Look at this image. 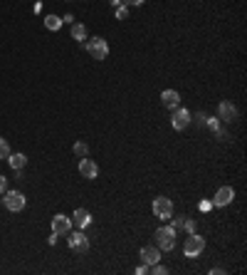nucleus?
<instances>
[{
  "mask_svg": "<svg viewBox=\"0 0 247 275\" xmlns=\"http://www.w3.org/2000/svg\"><path fill=\"white\" fill-rule=\"evenodd\" d=\"M153 238H156V246L161 251H173L176 248V230L171 226H161L156 233H153Z\"/></svg>",
  "mask_w": 247,
  "mask_h": 275,
  "instance_id": "obj_1",
  "label": "nucleus"
},
{
  "mask_svg": "<svg viewBox=\"0 0 247 275\" xmlns=\"http://www.w3.org/2000/svg\"><path fill=\"white\" fill-rule=\"evenodd\" d=\"M84 47H87V52H89L94 60H106V55H109V45H106L104 37H87V40H84Z\"/></svg>",
  "mask_w": 247,
  "mask_h": 275,
  "instance_id": "obj_2",
  "label": "nucleus"
},
{
  "mask_svg": "<svg viewBox=\"0 0 247 275\" xmlns=\"http://www.w3.org/2000/svg\"><path fill=\"white\" fill-rule=\"evenodd\" d=\"M203 251H205V238H200L198 233H190L185 238V246H183V255L185 258H198Z\"/></svg>",
  "mask_w": 247,
  "mask_h": 275,
  "instance_id": "obj_3",
  "label": "nucleus"
},
{
  "mask_svg": "<svg viewBox=\"0 0 247 275\" xmlns=\"http://www.w3.org/2000/svg\"><path fill=\"white\" fill-rule=\"evenodd\" d=\"M153 216L161 221H168L173 216V201L166 199V196H156L153 199Z\"/></svg>",
  "mask_w": 247,
  "mask_h": 275,
  "instance_id": "obj_4",
  "label": "nucleus"
},
{
  "mask_svg": "<svg viewBox=\"0 0 247 275\" xmlns=\"http://www.w3.org/2000/svg\"><path fill=\"white\" fill-rule=\"evenodd\" d=\"M3 206L13 213L22 211L25 208V193L22 191H5V199H3Z\"/></svg>",
  "mask_w": 247,
  "mask_h": 275,
  "instance_id": "obj_5",
  "label": "nucleus"
},
{
  "mask_svg": "<svg viewBox=\"0 0 247 275\" xmlns=\"http://www.w3.org/2000/svg\"><path fill=\"white\" fill-rule=\"evenodd\" d=\"M218 119L225 122V124H232V122L237 119V107H235L230 99H223V102L218 104Z\"/></svg>",
  "mask_w": 247,
  "mask_h": 275,
  "instance_id": "obj_6",
  "label": "nucleus"
},
{
  "mask_svg": "<svg viewBox=\"0 0 247 275\" xmlns=\"http://www.w3.org/2000/svg\"><path fill=\"white\" fill-rule=\"evenodd\" d=\"M190 112L188 109H183V107H178V109H173V116H171V127L176 129V132H183V129H188L190 127Z\"/></svg>",
  "mask_w": 247,
  "mask_h": 275,
  "instance_id": "obj_7",
  "label": "nucleus"
},
{
  "mask_svg": "<svg viewBox=\"0 0 247 275\" xmlns=\"http://www.w3.org/2000/svg\"><path fill=\"white\" fill-rule=\"evenodd\" d=\"M67 243H69V248L72 251H77V253H87L89 251V238L84 233H79V230H69V238H67Z\"/></svg>",
  "mask_w": 247,
  "mask_h": 275,
  "instance_id": "obj_8",
  "label": "nucleus"
},
{
  "mask_svg": "<svg viewBox=\"0 0 247 275\" xmlns=\"http://www.w3.org/2000/svg\"><path fill=\"white\" fill-rule=\"evenodd\" d=\"M232 199H235V188H232V186H220L218 193H215V199H213V206L225 208V206L232 204Z\"/></svg>",
  "mask_w": 247,
  "mask_h": 275,
  "instance_id": "obj_9",
  "label": "nucleus"
},
{
  "mask_svg": "<svg viewBox=\"0 0 247 275\" xmlns=\"http://www.w3.org/2000/svg\"><path fill=\"white\" fill-rule=\"evenodd\" d=\"M72 230V221H69V216H64V213H57L55 218H52V233H57V235H64V233H69Z\"/></svg>",
  "mask_w": 247,
  "mask_h": 275,
  "instance_id": "obj_10",
  "label": "nucleus"
},
{
  "mask_svg": "<svg viewBox=\"0 0 247 275\" xmlns=\"http://www.w3.org/2000/svg\"><path fill=\"white\" fill-rule=\"evenodd\" d=\"M79 174L84 176V179H97V176H99V166L94 164V159L84 156V159L79 161Z\"/></svg>",
  "mask_w": 247,
  "mask_h": 275,
  "instance_id": "obj_11",
  "label": "nucleus"
},
{
  "mask_svg": "<svg viewBox=\"0 0 247 275\" xmlns=\"http://www.w3.org/2000/svg\"><path fill=\"white\" fill-rule=\"evenodd\" d=\"M139 258L146 263V265H153V263H161V248L156 246H144L141 248V253H139Z\"/></svg>",
  "mask_w": 247,
  "mask_h": 275,
  "instance_id": "obj_12",
  "label": "nucleus"
},
{
  "mask_svg": "<svg viewBox=\"0 0 247 275\" xmlns=\"http://www.w3.org/2000/svg\"><path fill=\"white\" fill-rule=\"evenodd\" d=\"M161 104L166 107V109H171V112H173V109H178V107H181V94H178L176 90H166V92L161 94Z\"/></svg>",
  "mask_w": 247,
  "mask_h": 275,
  "instance_id": "obj_13",
  "label": "nucleus"
},
{
  "mask_svg": "<svg viewBox=\"0 0 247 275\" xmlns=\"http://www.w3.org/2000/svg\"><path fill=\"white\" fill-rule=\"evenodd\" d=\"M69 221L74 223V228H87V226H92V213L87 208H77Z\"/></svg>",
  "mask_w": 247,
  "mask_h": 275,
  "instance_id": "obj_14",
  "label": "nucleus"
},
{
  "mask_svg": "<svg viewBox=\"0 0 247 275\" xmlns=\"http://www.w3.org/2000/svg\"><path fill=\"white\" fill-rule=\"evenodd\" d=\"M8 164H10V169H13V171H22V169H25V164H27V156H25V154H20V151H18V154H13V151H10Z\"/></svg>",
  "mask_w": 247,
  "mask_h": 275,
  "instance_id": "obj_15",
  "label": "nucleus"
},
{
  "mask_svg": "<svg viewBox=\"0 0 247 275\" xmlns=\"http://www.w3.org/2000/svg\"><path fill=\"white\" fill-rule=\"evenodd\" d=\"M87 27L82 25V23H72V40H77V43H84L87 40Z\"/></svg>",
  "mask_w": 247,
  "mask_h": 275,
  "instance_id": "obj_16",
  "label": "nucleus"
},
{
  "mask_svg": "<svg viewBox=\"0 0 247 275\" xmlns=\"http://www.w3.org/2000/svg\"><path fill=\"white\" fill-rule=\"evenodd\" d=\"M62 25H64V23H62V18H57V15H47V18H45V27H47V30H60Z\"/></svg>",
  "mask_w": 247,
  "mask_h": 275,
  "instance_id": "obj_17",
  "label": "nucleus"
},
{
  "mask_svg": "<svg viewBox=\"0 0 247 275\" xmlns=\"http://www.w3.org/2000/svg\"><path fill=\"white\" fill-rule=\"evenodd\" d=\"M74 154L82 156V159H84V156H89V144H87V141H74Z\"/></svg>",
  "mask_w": 247,
  "mask_h": 275,
  "instance_id": "obj_18",
  "label": "nucleus"
},
{
  "mask_svg": "<svg viewBox=\"0 0 247 275\" xmlns=\"http://www.w3.org/2000/svg\"><path fill=\"white\" fill-rule=\"evenodd\" d=\"M8 156H10V144L0 137V161H8Z\"/></svg>",
  "mask_w": 247,
  "mask_h": 275,
  "instance_id": "obj_19",
  "label": "nucleus"
},
{
  "mask_svg": "<svg viewBox=\"0 0 247 275\" xmlns=\"http://www.w3.org/2000/svg\"><path fill=\"white\" fill-rule=\"evenodd\" d=\"M148 273H153V275H166L168 268H163L161 263H153V265H148Z\"/></svg>",
  "mask_w": 247,
  "mask_h": 275,
  "instance_id": "obj_20",
  "label": "nucleus"
},
{
  "mask_svg": "<svg viewBox=\"0 0 247 275\" xmlns=\"http://www.w3.org/2000/svg\"><path fill=\"white\" fill-rule=\"evenodd\" d=\"M190 122H195L198 127H205V122H208V114H203V112H198L195 116H190Z\"/></svg>",
  "mask_w": 247,
  "mask_h": 275,
  "instance_id": "obj_21",
  "label": "nucleus"
},
{
  "mask_svg": "<svg viewBox=\"0 0 247 275\" xmlns=\"http://www.w3.org/2000/svg\"><path fill=\"white\" fill-rule=\"evenodd\" d=\"M126 18H129V8L121 3V5L116 8V20H126Z\"/></svg>",
  "mask_w": 247,
  "mask_h": 275,
  "instance_id": "obj_22",
  "label": "nucleus"
},
{
  "mask_svg": "<svg viewBox=\"0 0 247 275\" xmlns=\"http://www.w3.org/2000/svg\"><path fill=\"white\" fill-rule=\"evenodd\" d=\"M183 228H185V230H188V233H195V221H193V218H188V216H185V221H183Z\"/></svg>",
  "mask_w": 247,
  "mask_h": 275,
  "instance_id": "obj_23",
  "label": "nucleus"
},
{
  "mask_svg": "<svg viewBox=\"0 0 247 275\" xmlns=\"http://www.w3.org/2000/svg\"><path fill=\"white\" fill-rule=\"evenodd\" d=\"M121 3L126 5V8H139V5H144V3H146V0H121Z\"/></svg>",
  "mask_w": 247,
  "mask_h": 275,
  "instance_id": "obj_24",
  "label": "nucleus"
},
{
  "mask_svg": "<svg viewBox=\"0 0 247 275\" xmlns=\"http://www.w3.org/2000/svg\"><path fill=\"white\" fill-rule=\"evenodd\" d=\"M205 127H210L213 132H218V129H220V122H218V119H213V116H208V122H205Z\"/></svg>",
  "mask_w": 247,
  "mask_h": 275,
  "instance_id": "obj_25",
  "label": "nucleus"
},
{
  "mask_svg": "<svg viewBox=\"0 0 247 275\" xmlns=\"http://www.w3.org/2000/svg\"><path fill=\"white\" fill-rule=\"evenodd\" d=\"M183 221H185V216H178V218H173V230H178V228H183Z\"/></svg>",
  "mask_w": 247,
  "mask_h": 275,
  "instance_id": "obj_26",
  "label": "nucleus"
},
{
  "mask_svg": "<svg viewBox=\"0 0 247 275\" xmlns=\"http://www.w3.org/2000/svg\"><path fill=\"white\" fill-rule=\"evenodd\" d=\"M5 191H8V179L0 174V193H5Z\"/></svg>",
  "mask_w": 247,
  "mask_h": 275,
  "instance_id": "obj_27",
  "label": "nucleus"
},
{
  "mask_svg": "<svg viewBox=\"0 0 247 275\" xmlns=\"http://www.w3.org/2000/svg\"><path fill=\"white\" fill-rule=\"evenodd\" d=\"M136 273H139V275H146V273H148V265H146V263H144V265H139V268H136Z\"/></svg>",
  "mask_w": 247,
  "mask_h": 275,
  "instance_id": "obj_28",
  "label": "nucleus"
},
{
  "mask_svg": "<svg viewBox=\"0 0 247 275\" xmlns=\"http://www.w3.org/2000/svg\"><path fill=\"white\" fill-rule=\"evenodd\" d=\"M47 243H50V246H55V243H57V233H52V235H50V238H47Z\"/></svg>",
  "mask_w": 247,
  "mask_h": 275,
  "instance_id": "obj_29",
  "label": "nucleus"
},
{
  "mask_svg": "<svg viewBox=\"0 0 247 275\" xmlns=\"http://www.w3.org/2000/svg\"><path fill=\"white\" fill-rule=\"evenodd\" d=\"M223 273H225L223 268H213V270H210V275H223Z\"/></svg>",
  "mask_w": 247,
  "mask_h": 275,
  "instance_id": "obj_30",
  "label": "nucleus"
},
{
  "mask_svg": "<svg viewBox=\"0 0 247 275\" xmlns=\"http://www.w3.org/2000/svg\"><path fill=\"white\" fill-rule=\"evenodd\" d=\"M109 5H111V8H119V5H121V0H109Z\"/></svg>",
  "mask_w": 247,
  "mask_h": 275,
  "instance_id": "obj_31",
  "label": "nucleus"
},
{
  "mask_svg": "<svg viewBox=\"0 0 247 275\" xmlns=\"http://www.w3.org/2000/svg\"><path fill=\"white\" fill-rule=\"evenodd\" d=\"M0 204H3V199H0Z\"/></svg>",
  "mask_w": 247,
  "mask_h": 275,
  "instance_id": "obj_32",
  "label": "nucleus"
}]
</instances>
